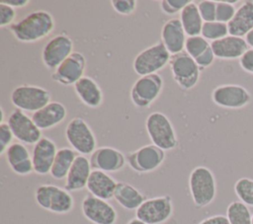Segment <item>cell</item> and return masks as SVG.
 <instances>
[{
  "mask_svg": "<svg viewBox=\"0 0 253 224\" xmlns=\"http://www.w3.org/2000/svg\"><path fill=\"white\" fill-rule=\"evenodd\" d=\"M54 27V18L48 11L36 10L11 25L9 31L18 41L33 43L48 37Z\"/></svg>",
  "mask_w": 253,
  "mask_h": 224,
  "instance_id": "obj_1",
  "label": "cell"
},
{
  "mask_svg": "<svg viewBox=\"0 0 253 224\" xmlns=\"http://www.w3.org/2000/svg\"><path fill=\"white\" fill-rule=\"evenodd\" d=\"M189 190L194 205L203 208L210 205L216 196V180L211 169L195 167L189 175Z\"/></svg>",
  "mask_w": 253,
  "mask_h": 224,
  "instance_id": "obj_2",
  "label": "cell"
},
{
  "mask_svg": "<svg viewBox=\"0 0 253 224\" xmlns=\"http://www.w3.org/2000/svg\"><path fill=\"white\" fill-rule=\"evenodd\" d=\"M37 204L54 214H67L74 208V198L70 191L52 184L40 185L35 190Z\"/></svg>",
  "mask_w": 253,
  "mask_h": 224,
  "instance_id": "obj_3",
  "label": "cell"
},
{
  "mask_svg": "<svg viewBox=\"0 0 253 224\" xmlns=\"http://www.w3.org/2000/svg\"><path fill=\"white\" fill-rule=\"evenodd\" d=\"M145 129L151 143L165 152L178 146L176 130L169 117L163 112H151L145 119Z\"/></svg>",
  "mask_w": 253,
  "mask_h": 224,
  "instance_id": "obj_4",
  "label": "cell"
},
{
  "mask_svg": "<svg viewBox=\"0 0 253 224\" xmlns=\"http://www.w3.org/2000/svg\"><path fill=\"white\" fill-rule=\"evenodd\" d=\"M170 58L171 54L160 40L139 51L133 58L132 68L139 77L156 74L169 65Z\"/></svg>",
  "mask_w": 253,
  "mask_h": 224,
  "instance_id": "obj_5",
  "label": "cell"
},
{
  "mask_svg": "<svg viewBox=\"0 0 253 224\" xmlns=\"http://www.w3.org/2000/svg\"><path fill=\"white\" fill-rule=\"evenodd\" d=\"M10 100L16 109L34 113L51 102V95L43 87L23 84L12 90Z\"/></svg>",
  "mask_w": 253,
  "mask_h": 224,
  "instance_id": "obj_6",
  "label": "cell"
},
{
  "mask_svg": "<svg viewBox=\"0 0 253 224\" xmlns=\"http://www.w3.org/2000/svg\"><path fill=\"white\" fill-rule=\"evenodd\" d=\"M64 135L70 147L78 155H91L97 149V140L92 128L80 116H75L69 120Z\"/></svg>",
  "mask_w": 253,
  "mask_h": 224,
  "instance_id": "obj_7",
  "label": "cell"
},
{
  "mask_svg": "<svg viewBox=\"0 0 253 224\" xmlns=\"http://www.w3.org/2000/svg\"><path fill=\"white\" fill-rule=\"evenodd\" d=\"M169 67L173 80L183 90L193 89L200 81L201 68L186 51L171 55Z\"/></svg>",
  "mask_w": 253,
  "mask_h": 224,
  "instance_id": "obj_8",
  "label": "cell"
},
{
  "mask_svg": "<svg viewBox=\"0 0 253 224\" xmlns=\"http://www.w3.org/2000/svg\"><path fill=\"white\" fill-rule=\"evenodd\" d=\"M163 87V78L158 73L141 76L131 86V103L138 109H148L159 98Z\"/></svg>",
  "mask_w": 253,
  "mask_h": 224,
  "instance_id": "obj_9",
  "label": "cell"
},
{
  "mask_svg": "<svg viewBox=\"0 0 253 224\" xmlns=\"http://www.w3.org/2000/svg\"><path fill=\"white\" fill-rule=\"evenodd\" d=\"M174 204L170 195L146 198L135 210V217L146 224H163L173 215Z\"/></svg>",
  "mask_w": 253,
  "mask_h": 224,
  "instance_id": "obj_10",
  "label": "cell"
},
{
  "mask_svg": "<svg viewBox=\"0 0 253 224\" xmlns=\"http://www.w3.org/2000/svg\"><path fill=\"white\" fill-rule=\"evenodd\" d=\"M165 158V151L151 143L127 153L126 164L138 174H147L157 170L163 164Z\"/></svg>",
  "mask_w": 253,
  "mask_h": 224,
  "instance_id": "obj_11",
  "label": "cell"
},
{
  "mask_svg": "<svg viewBox=\"0 0 253 224\" xmlns=\"http://www.w3.org/2000/svg\"><path fill=\"white\" fill-rule=\"evenodd\" d=\"M73 40L65 33L55 35L47 40L42 50V61L50 70L56 69L72 52Z\"/></svg>",
  "mask_w": 253,
  "mask_h": 224,
  "instance_id": "obj_12",
  "label": "cell"
},
{
  "mask_svg": "<svg viewBox=\"0 0 253 224\" xmlns=\"http://www.w3.org/2000/svg\"><path fill=\"white\" fill-rule=\"evenodd\" d=\"M7 123L18 142L25 145H35L42 137V130L37 126L32 116L21 110H13L8 116Z\"/></svg>",
  "mask_w": 253,
  "mask_h": 224,
  "instance_id": "obj_13",
  "label": "cell"
},
{
  "mask_svg": "<svg viewBox=\"0 0 253 224\" xmlns=\"http://www.w3.org/2000/svg\"><path fill=\"white\" fill-rule=\"evenodd\" d=\"M212 102L223 109L238 110L246 107L252 100L249 91L238 84H222L211 92Z\"/></svg>",
  "mask_w": 253,
  "mask_h": 224,
  "instance_id": "obj_14",
  "label": "cell"
},
{
  "mask_svg": "<svg viewBox=\"0 0 253 224\" xmlns=\"http://www.w3.org/2000/svg\"><path fill=\"white\" fill-rule=\"evenodd\" d=\"M83 216L92 224H116L118 213L109 200L87 194L81 201Z\"/></svg>",
  "mask_w": 253,
  "mask_h": 224,
  "instance_id": "obj_15",
  "label": "cell"
},
{
  "mask_svg": "<svg viewBox=\"0 0 253 224\" xmlns=\"http://www.w3.org/2000/svg\"><path fill=\"white\" fill-rule=\"evenodd\" d=\"M86 57L82 52L73 51L51 73V80L62 86H74L84 75L86 70Z\"/></svg>",
  "mask_w": 253,
  "mask_h": 224,
  "instance_id": "obj_16",
  "label": "cell"
},
{
  "mask_svg": "<svg viewBox=\"0 0 253 224\" xmlns=\"http://www.w3.org/2000/svg\"><path fill=\"white\" fill-rule=\"evenodd\" d=\"M93 170L105 173H117L126 165V156L117 148L111 146L98 147L89 158Z\"/></svg>",
  "mask_w": 253,
  "mask_h": 224,
  "instance_id": "obj_17",
  "label": "cell"
},
{
  "mask_svg": "<svg viewBox=\"0 0 253 224\" xmlns=\"http://www.w3.org/2000/svg\"><path fill=\"white\" fill-rule=\"evenodd\" d=\"M57 150L56 144L50 138L42 136L32 150L34 173L39 176L49 174Z\"/></svg>",
  "mask_w": 253,
  "mask_h": 224,
  "instance_id": "obj_18",
  "label": "cell"
},
{
  "mask_svg": "<svg viewBox=\"0 0 253 224\" xmlns=\"http://www.w3.org/2000/svg\"><path fill=\"white\" fill-rule=\"evenodd\" d=\"M6 162L13 173L18 176H29L34 172L32 153L21 142H13L5 154Z\"/></svg>",
  "mask_w": 253,
  "mask_h": 224,
  "instance_id": "obj_19",
  "label": "cell"
},
{
  "mask_svg": "<svg viewBox=\"0 0 253 224\" xmlns=\"http://www.w3.org/2000/svg\"><path fill=\"white\" fill-rule=\"evenodd\" d=\"M161 42L171 55L183 52L187 35L179 18H171L164 23L161 29Z\"/></svg>",
  "mask_w": 253,
  "mask_h": 224,
  "instance_id": "obj_20",
  "label": "cell"
},
{
  "mask_svg": "<svg viewBox=\"0 0 253 224\" xmlns=\"http://www.w3.org/2000/svg\"><path fill=\"white\" fill-rule=\"evenodd\" d=\"M211 46L215 58L223 60L239 59L249 48L244 37L230 35L211 42Z\"/></svg>",
  "mask_w": 253,
  "mask_h": 224,
  "instance_id": "obj_21",
  "label": "cell"
},
{
  "mask_svg": "<svg viewBox=\"0 0 253 224\" xmlns=\"http://www.w3.org/2000/svg\"><path fill=\"white\" fill-rule=\"evenodd\" d=\"M67 115L65 106L57 101H51L42 109L32 113V118L41 130H47L60 124Z\"/></svg>",
  "mask_w": 253,
  "mask_h": 224,
  "instance_id": "obj_22",
  "label": "cell"
},
{
  "mask_svg": "<svg viewBox=\"0 0 253 224\" xmlns=\"http://www.w3.org/2000/svg\"><path fill=\"white\" fill-rule=\"evenodd\" d=\"M92 170L89 159L86 156L77 155L65 178L64 188L70 192L86 188Z\"/></svg>",
  "mask_w": 253,
  "mask_h": 224,
  "instance_id": "obj_23",
  "label": "cell"
},
{
  "mask_svg": "<svg viewBox=\"0 0 253 224\" xmlns=\"http://www.w3.org/2000/svg\"><path fill=\"white\" fill-rule=\"evenodd\" d=\"M117 184L118 182L110 174L99 170H92L86 188L90 194L101 199L110 200L114 198Z\"/></svg>",
  "mask_w": 253,
  "mask_h": 224,
  "instance_id": "obj_24",
  "label": "cell"
},
{
  "mask_svg": "<svg viewBox=\"0 0 253 224\" xmlns=\"http://www.w3.org/2000/svg\"><path fill=\"white\" fill-rule=\"evenodd\" d=\"M79 100L91 109H98L104 102V95L99 84L90 76H83L73 86Z\"/></svg>",
  "mask_w": 253,
  "mask_h": 224,
  "instance_id": "obj_25",
  "label": "cell"
},
{
  "mask_svg": "<svg viewBox=\"0 0 253 224\" xmlns=\"http://www.w3.org/2000/svg\"><path fill=\"white\" fill-rule=\"evenodd\" d=\"M227 27L230 36L240 37H244L253 30V1L242 2Z\"/></svg>",
  "mask_w": 253,
  "mask_h": 224,
  "instance_id": "obj_26",
  "label": "cell"
},
{
  "mask_svg": "<svg viewBox=\"0 0 253 224\" xmlns=\"http://www.w3.org/2000/svg\"><path fill=\"white\" fill-rule=\"evenodd\" d=\"M114 199L124 209L135 211L146 198L145 195L132 185L126 182H118L114 192Z\"/></svg>",
  "mask_w": 253,
  "mask_h": 224,
  "instance_id": "obj_27",
  "label": "cell"
},
{
  "mask_svg": "<svg viewBox=\"0 0 253 224\" xmlns=\"http://www.w3.org/2000/svg\"><path fill=\"white\" fill-rule=\"evenodd\" d=\"M183 29L187 37L200 36L204 21L200 15L198 5L196 2L191 1L181 12L179 17Z\"/></svg>",
  "mask_w": 253,
  "mask_h": 224,
  "instance_id": "obj_28",
  "label": "cell"
},
{
  "mask_svg": "<svg viewBox=\"0 0 253 224\" xmlns=\"http://www.w3.org/2000/svg\"><path fill=\"white\" fill-rule=\"evenodd\" d=\"M76 157V152L70 147H62L58 149L49 175L56 181L65 180Z\"/></svg>",
  "mask_w": 253,
  "mask_h": 224,
  "instance_id": "obj_29",
  "label": "cell"
},
{
  "mask_svg": "<svg viewBox=\"0 0 253 224\" xmlns=\"http://www.w3.org/2000/svg\"><path fill=\"white\" fill-rule=\"evenodd\" d=\"M226 217L229 224H252V214L249 206L240 200H234L228 204Z\"/></svg>",
  "mask_w": 253,
  "mask_h": 224,
  "instance_id": "obj_30",
  "label": "cell"
},
{
  "mask_svg": "<svg viewBox=\"0 0 253 224\" xmlns=\"http://www.w3.org/2000/svg\"><path fill=\"white\" fill-rule=\"evenodd\" d=\"M228 35L229 33H228L227 24L220 23L217 21L205 22L201 32V36L211 42L220 39Z\"/></svg>",
  "mask_w": 253,
  "mask_h": 224,
  "instance_id": "obj_31",
  "label": "cell"
},
{
  "mask_svg": "<svg viewBox=\"0 0 253 224\" xmlns=\"http://www.w3.org/2000/svg\"><path fill=\"white\" fill-rule=\"evenodd\" d=\"M233 189L241 202L253 207V179L245 177L238 179L234 184Z\"/></svg>",
  "mask_w": 253,
  "mask_h": 224,
  "instance_id": "obj_32",
  "label": "cell"
},
{
  "mask_svg": "<svg viewBox=\"0 0 253 224\" xmlns=\"http://www.w3.org/2000/svg\"><path fill=\"white\" fill-rule=\"evenodd\" d=\"M209 47H211V42L201 35L187 37L184 51H186L191 57L196 59L201 54H203Z\"/></svg>",
  "mask_w": 253,
  "mask_h": 224,
  "instance_id": "obj_33",
  "label": "cell"
},
{
  "mask_svg": "<svg viewBox=\"0 0 253 224\" xmlns=\"http://www.w3.org/2000/svg\"><path fill=\"white\" fill-rule=\"evenodd\" d=\"M235 3H237L236 0L234 1H227V0H221L216 1V9H215V21L228 24L232 18L234 17L236 13Z\"/></svg>",
  "mask_w": 253,
  "mask_h": 224,
  "instance_id": "obj_34",
  "label": "cell"
},
{
  "mask_svg": "<svg viewBox=\"0 0 253 224\" xmlns=\"http://www.w3.org/2000/svg\"><path fill=\"white\" fill-rule=\"evenodd\" d=\"M200 15L204 22H213L215 21V9L216 1L212 0H203L197 3Z\"/></svg>",
  "mask_w": 253,
  "mask_h": 224,
  "instance_id": "obj_35",
  "label": "cell"
},
{
  "mask_svg": "<svg viewBox=\"0 0 253 224\" xmlns=\"http://www.w3.org/2000/svg\"><path fill=\"white\" fill-rule=\"evenodd\" d=\"M190 0H162L160 1V9L166 15H175L190 3Z\"/></svg>",
  "mask_w": 253,
  "mask_h": 224,
  "instance_id": "obj_36",
  "label": "cell"
},
{
  "mask_svg": "<svg viewBox=\"0 0 253 224\" xmlns=\"http://www.w3.org/2000/svg\"><path fill=\"white\" fill-rule=\"evenodd\" d=\"M111 5L113 9L120 15L128 16L135 12L137 1L135 0H112Z\"/></svg>",
  "mask_w": 253,
  "mask_h": 224,
  "instance_id": "obj_37",
  "label": "cell"
},
{
  "mask_svg": "<svg viewBox=\"0 0 253 224\" xmlns=\"http://www.w3.org/2000/svg\"><path fill=\"white\" fill-rule=\"evenodd\" d=\"M14 134L7 122L0 123V155H4L8 147L13 143Z\"/></svg>",
  "mask_w": 253,
  "mask_h": 224,
  "instance_id": "obj_38",
  "label": "cell"
},
{
  "mask_svg": "<svg viewBox=\"0 0 253 224\" xmlns=\"http://www.w3.org/2000/svg\"><path fill=\"white\" fill-rule=\"evenodd\" d=\"M16 18V9L0 1V27H10L14 24Z\"/></svg>",
  "mask_w": 253,
  "mask_h": 224,
  "instance_id": "obj_39",
  "label": "cell"
},
{
  "mask_svg": "<svg viewBox=\"0 0 253 224\" xmlns=\"http://www.w3.org/2000/svg\"><path fill=\"white\" fill-rule=\"evenodd\" d=\"M214 58H215V56H214L213 51H212L211 46L203 54H201L199 57H197L195 59V61L197 62V64L199 65V67L202 70V69L210 67L213 63Z\"/></svg>",
  "mask_w": 253,
  "mask_h": 224,
  "instance_id": "obj_40",
  "label": "cell"
},
{
  "mask_svg": "<svg viewBox=\"0 0 253 224\" xmlns=\"http://www.w3.org/2000/svg\"><path fill=\"white\" fill-rule=\"evenodd\" d=\"M239 65L244 71L253 74V48H248L239 58Z\"/></svg>",
  "mask_w": 253,
  "mask_h": 224,
  "instance_id": "obj_41",
  "label": "cell"
},
{
  "mask_svg": "<svg viewBox=\"0 0 253 224\" xmlns=\"http://www.w3.org/2000/svg\"><path fill=\"white\" fill-rule=\"evenodd\" d=\"M198 224H229V222L226 215L215 214L203 219Z\"/></svg>",
  "mask_w": 253,
  "mask_h": 224,
  "instance_id": "obj_42",
  "label": "cell"
},
{
  "mask_svg": "<svg viewBox=\"0 0 253 224\" xmlns=\"http://www.w3.org/2000/svg\"><path fill=\"white\" fill-rule=\"evenodd\" d=\"M1 2L13 7L14 9L23 8L29 5L30 0H1Z\"/></svg>",
  "mask_w": 253,
  "mask_h": 224,
  "instance_id": "obj_43",
  "label": "cell"
},
{
  "mask_svg": "<svg viewBox=\"0 0 253 224\" xmlns=\"http://www.w3.org/2000/svg\"><path fill=\"white\" fill-rule=\"evenodd\" d=\"M249 48H253V30H251L245 37H244Z\"/></svg>",
  "mask_w": 253,
  "mask_h": 224,
  "instance_id": "obj_44",
  "label": "cell"
},
{
  "mask_svg": "<svg viewBox=\"0 0 253 224\" xmlns=\"http://www.w3.org/2000/svg\"><path fill=\"white\" fill-rule=\"evenodd\" d=\"M126 224H146V223H144L143 221H141L140 219H138L136 217H133Z\"/></svg>",
  "mask_w": 253,
  "mask_h": 224,
  "instance_id": "obj_45",
  "label": "cell"
},
{
  "mask_svg": "<svg viewBox=\"0 0 253 224\" xmlns=\"http://www.w3.org/2000/svg\"><path fill=\"white\" fill-rule=\"evenodd\" d=\"M0 112H1V119H0V123H3V122H5V121H4V116H5V114H4L3 108H1V109H0Z\"/></svg>",
  "mask_w": 253,
  "mask_h": 224,
  "instance_id": "obj_46",
  "label": "cell"
},
{
  "mask_svg": "<svg viewBox=\"0 0 253 224\" xmlns=\"http://www.w3.org/2000/svg\"><path fill=\"white\" fill-rule=\"evenodd\" d=\"M252 224H253V214H252Z\"/></svg>",
  "mask_w": 253,
  "mask_h": 224,
  "instance_id": "obj_47",
  "label": "cell"
}]
</instances>
